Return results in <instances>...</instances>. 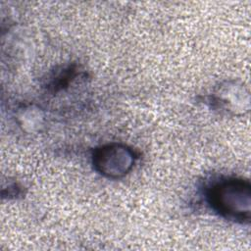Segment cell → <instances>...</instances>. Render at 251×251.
<instances>
[{"label": "cell", "instance_id": "cell-1", "mask_svg": "<svg viewBox=\"0 0 251 251\" xmlns=\"http://www.w3.org/2000/svg\"><path fill=\"white\" fill-rule=\"evenodd\" d=\"M207 200L222 217L241 224L249 223L251 185L248 180L239 177L219 180L209 188Z\"/></svg>", "mask_w": 251, "mask_h": 251}, {"label": "cell", "instance_id": "cell-2", "mask_svg": "<svg viewBox=\"0 0 251 251\" xmlns=\"http://www.w3.org/2000/svg\"><path fill=\"white\" fill-rule=\"evenodd\" d=\"M92 163L100 175L109 178H121L132 170L135 155L126 144L109 143L94 150Z\"/></svg>", "mask_w": 251, "mask_h": 251}, {"label": "cell", "instance_id": "cell-3", "mask_svg": "<svg viewBox=\"0 0 251 251\" xmlns=\"http://www.w3.org/2000/svg\"><path fill=\"white\" fill-rule=\"evenodd\" d=\"M212 106L231 116H242L249 111L250 95L239 80L230 79L220 83L211 94Z\"/></svg>", "mask_w": 251, "mask_h": 251}, {"label": "cell", "instance_id": "cell-4", "mask_svg": "<svg viewBox=\"0 0 251 251\" xmlns=\"http://www.w3.org/2000/svg\"><path fill=\"white\" fill-rule=\"evenodd\" d=\"M17 122L19 126L27 133L37 132L44 124V115L35 105H24L18 109Z\"/></svg>", "mask_w": 251, "mask_h": 251}]
</instances>
